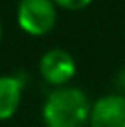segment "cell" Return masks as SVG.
Returning a JSON list of instances; mask_svg holds the SVG:
<instances>
[{
    "mask_svg": "<svg viewBox=\"0 0 125 127\" xmlns=\"http://www.w3.org/2000/svg\"><path fill=\"white\" fill-rule=\"evenodd\" d=\"M42 118L46 127H85L90 118L87 94L77 87H57L46 98Z\"/></svg>",
    "mask_w": 125,
    "mask_h": 127,
    "instance_id": "cell-1",
    "label": "cell"
},
{
    "mask_svg": "<svg viewBox=\"0 0 125 127\" xmlns=\"http://www.w3.org/2000/svg\"><path fill=\"white\" fill-rule=\"evenodd\" d=\"M19 26L29 35H44L53 30L57 20L55 4L51 0H20L17 7Z\"/></svg>",
    "mask_w": 125,
    "mask_h": 127,
    "instance_id": "cell-2",
    "label": "cell"
},
{
    "mask_svg": "<svg viewBox=\"0 0 125 127\" xmlns=\"http://www.w3.org/2000/svg\"><path fill=\"white\" fill-rule=\"evenodd\" d=\"M39 70L44 81L55 87H64V83L70 81L75 74V61L63 48H51L41 57Z\"/></svg>",
    "mask_w": 125,
    "mask_h": 127,
    "instance_id": "cell-3",
    "label": "cell"
},
{
    "mask_svg": "<svg viewBox=\"0 0 125 127\" xmlns=\"http://www.w3.org/2000/svg\"><path fill=\"white\" fill-rule=\"evenodd\" d=\"M90 127H125V96L109 94L90 107Z\"/></svg>",
    "mask_w": 125,
    "mask_h": 127,
    "instance_id": "cell-4",
    "label": "cell"
},
{
    "mask_svg": "<svg viewBox=\"0 0 125 127\" xmlns=\"http://www.w3.org/2000/svg\"><path fill=\"white\" fill-rule=\"evenodd\" d=\"M22 98V83L13 76H0V120L17 112Z\"/></svg>",
    "mask_w": 125,
    "mask_h": 127,
    "instance_id": "cell-5",
    "label": "cell"
},
{
    "mask_svg": "<svg viewBox=\"0 0 125 127\" xmlns=\"http://www.w3.org/2000/svg\"><path fill=\"white\" fill-rule=\"evenodd\" d=\"M53 4H57V6L64 7V9H72V11H77V9H83V7H87L92 0H51Z\"/></svg>",
    "mask_w": 125,
    "mask_h": 127,
    "instance_id": "cell-6",
    "label": "cell"
},
{
    "mask_svg": "<svg viewBox=\"0 0 125 127\" xmlns=\"http://www.w3.org/2000/svg\"><path fill=\"white\" fill-rule=\"evenodd\" d=\"M116 85H118L120 90H123V92H125V68L118 72V76H116Z\"/></svg>",
    "mask_w": 125,
    "mask_h": 127,
    "instance_id": "cell-7",
    "label": "cell"
},
{
    "mask_svg": "<svg viewBox=\"0 0 125 127\" xmlns=\"http://www.w3.org/2000/svg\"><path fill=\"white\" fill-rule=\"evenodd\" d=\"M0 41H2V24H0Z\"/></svg>",
    "mask_w": 125,
    "mask_h": 127,
    "instance_id": "cell-8",
    "label": "cell"
}]
</instances>
